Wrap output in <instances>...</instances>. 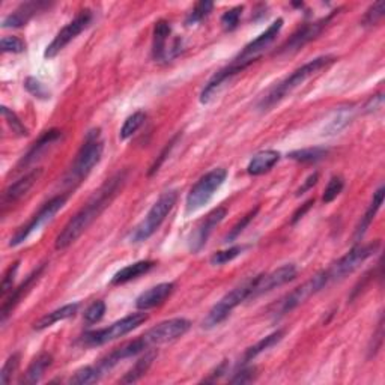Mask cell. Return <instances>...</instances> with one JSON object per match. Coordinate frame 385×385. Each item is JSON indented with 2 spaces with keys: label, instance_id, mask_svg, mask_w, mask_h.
<instances>
[{
  "label": "cell",
  "instance_id": "obj_1",
  "mask_svg": "<svg viewBox=\"0 0 385 385\" xmlns=\"http://www.w3.org/2000/svg\"><path fill=\"white\" fill-rule=\"evenodd\" d=\"M127 176H128L127 170L117 172L116 175L107 179L106 183L98 188V191H95V194L92 196L89 202L69 220L67 226L58 235L56 242H54L56 250L68 248L89 229V226L95 222L101 214H103L104 209L110 207V203H112L116 196L119 194L122 187L125 185V183H127Z\"/></svg>",
  "mask_w": 385,
  "mask_h": 385
},
{
  "label": "cell",
  "instance_id": "obj_2",
  "mask_svg": "<svg viewBox=\"0 0 385 385\" xmlns=\"http://www.w3.org/2000/svg\"><path fill=\"white\" fill-rule=\"evenodd\" d=\"M283 23H285L283 19H277L272 25H270V27L266 29L265 32H262L257 38H255L253 41L248 43L229 65L220 69L218 73H215V75L212 77L207 83L205 88H203L200 93V103L208 104L209 101L217 95L218 91L222 89L233 75L242 73L247 67H250L253 62L261 58L262 53L268 49V47L274 43V39H276L277 35L280 34Z\"/></svg>",
  "mask_w": 385,
  "mask_h": 385
},
{
  "label": "cell",
  "instance_id": "obj_3",
  "mask_svg": "<svg viewBox=\"0 0 385 385\" xmlns=\"http://www.w3.org/2000/svg\"><path fill=\"white\" fill-rule=\"evenodd\" d=\"M334 62L336 58L327 54V56H319L307 62V64L303 65L301 68L295 69L292 74L286 77L285 80L279 82L276 86H272V88L266 92L261 100H259L257 110L259 112H268V110H271L274 106H277L283 98H286L289 93H292L296 88H300L304 82H307L310 77L316 75L322 69H325L331 64H334Z\"/></svg>",
  "mask_w": 385,
  "mask_h": 385
},
{
  "label": "cell",
  "instance_id": "obj_4",
  "mask_svg": "<svg viewBox=\"0 0 385 385\" xmlns=\"http://www.w3.org/2000/svg\"><path fill=\"white\" fill-rule=\"evenodd\" d=\"M103 151L104 141L101 139V131L98 128L91 130L88 135H86L80 151L75 155L73 166L67 172L64 178V185L74 188L80 184L84 178H88L92 169L100 163L101 156H103Z\"/></svg>",
  "mask_w": 385,
  "mask_h": 385
},
{
  "label": "cell",
  "instance_id": "obj_5",
  "mask_svg": "<svg viewBox=\"0 0 385 385\" xmlns=\"http://www.w3.org/2000/svg\"><path fill=\"white\" fill-rule=\"evenodd\" d=\"M178 200V191L176 190H167L164 191L159 200H156L152 208L149 209L146 217L135 227V231L130 235V241L139 244V242H145L152 235L160 229L164 220L170 214V211L174 209Z\"/></svg>",
  "mask_w": 385,
  "mask_h": 385
},
{
  "label": "cell",
  "instance_id": "obj_6",
  "mask_svg": "<svg viewBox=\"0 0 385 385\" xmlns=\"http://www.w3.org/2000/svg\"><path fill=\"white\" fill-rule=\"evenodd\" d=\"M146 320H148V315L143 310L131 313V315L115 322V324H112L107 328H101V329H97V331L86 333L84 336H82L80 345L84 348L101 347V345H106L108 342L119 339V337L127 336L128 333L132 331V329H136L141 324H145Z\"/></svg>",
  "mask_w": 385,
  "mask_h": 385
},
{
  "label": "cell",
  "instance_id": "obj_7",
  "mask_svg": "<svg viewBox=\"0 0 385 385\" xmlns=\"http://www.w3.org/2000/svg\"><path fill=\"white\" fill-rule=\"evenodd\" d=\"M226 178H227V170L223 167L212 169L207 175H203L187 194V200H185L187 214H193V212L208 205L211 199L214 198V194L220 190V187L224 184Z\"/></svg>",
  "mask_w": 385,
  "mask_h": 385
},
{
  "label": "cell",
  "instance_id": "obj_8",
  "mask_svg": "<svg viewBox=\"0 0 385 385\" xmlns=\"http://www.w3.org/2000/svg\"><path fill=\"white\" fill-rule=\"evenodd\" d=\"M381 247V241L376 240L373 242H369L364 246L353 247L347 255L340 257L339 261L329 266L327 271V276L329 279V283L343 280L345 277L351 276L352 272H355L361 265H363L367 259H371L376 251Z\"/></svg>",
  "mask_w": 385,
  "mask_h": 385
},
{
  "label": "cell",
  "instance_id": "obj_9",
  "mask_svg": "<svg viewBox=\"0 0 385 385\" xmlns=\"http://www.w3.org/2000/svg\"><path fill=\"white\" fill-rule=\"evenodd\" d=\"M251 285H253V279L246 280L244 283H241L240 286L232 289L231 292H227L222 300H220L214 307L208 312L207 318L202 322V327L211 329L222 324V322H224L227 318H229L235 307H238L241 303L248 300L251 292Z\"/></svg>",
  "mask_w": 385,
  "mask_h": 385
},
{
  "label": "cell",
  "instance_id": "obj_10",
  "mask_svg": "<svg viewBox=\"0 0 385 385\" xmlns=\"http://www.w3.org/2000/svg\"><path fill=\"white\" fill-rule=\"evenodd\" d=\"M67 196L65 194H59L56 198H53L51 200H49L47 203H44L43 208L39 209L36 214L29 220L27 224L21 226L20 229L14 233V237L10 241V247H19L21 246L23 242H26L35 232H39L43 227L50 223L51 220L54 218V215L65 207L67 203Z\"/></svg>",
  "mask_w": 385,
  "mask_h": 385
},
{
  "label": "cell",
  "instance_id": "obj_11",
  "mask_svg": "<svg viewBox=\"0 0 385 385\" xmlns=\"http://www.w3.org/2000/svg\"><path fill=\"white\" fill-rule=\"evenodd\" d=\"M329 285V279L327 276V271H320L316 276H313L310 280L303 283L301 286L294 289L292 292L288 294L285 298H281L280 303L276 305V312L274 315L283 316L286 313L292 312L298 305H301L304 301H307L309 298L320 292L322 289H325Z\"/></svg>",
  "mask_w": 385,
  "mask_h": 385
},
{
  "label": "cell",
  "instance_id": "obj_12",
  "mask_svg": "<svg viewBox=\"0 0 385 385\" xmlns=\"http://www.w3.org/2000/svg\"><path fill=\"white\" fill-rule=\"evenodd\" d=\"M92 19L93 15L91 10H83L80 11V14H77V17L73 21H69L68 25L62 29L56 36H54L53 41L47 45V49L44 51V58L53 59L54 56H58V54L64 50L71 41H74L83 30L88 29Z\"/></svg>",
  "mask_w": 385,
  "mask_h": 385
},
{
  "label": "cell",
  "instance_id": "obj_13",
  "mask_svg": "<svg viewBox=\"0 0 385 385\" xmlns=\"http://www.w3.org/2000/svg\"><path fill=\"white\" fill-rule=\"evenodd\" d=\"M296 266L294 264H286L271 272L253 277V285H251L248 300H256L257 296L268 294L280 286L288 285L289 281H292L296 277Z\"/></svg>",
  "mask_w": 385,
  "mask_h": 385
},
{
  "label": "cell",
  "instance_id": "obj_14",
  "mask_svg": "<svg viewBox=\"0 0 385 385\" xmlns=\"http://www.w3.org/2000/svg\"><path fill=\"white\" fill-rule=\"evenodd\" d=\"M191 327V322L185 318H174L164 320L161 324L155 325L143 334V339L148 347H155V345H164L178 340L183 337Z\"/></svg>",
  "mask_w": 385,
  "mask_h": 385
},
{
  "label": "cell",
  "instance_id": "obj_15",
  "mask_svg": "<svg viewBox=\"0 0 385 385\" xmlns=\"http://www.w3.org/2000/svg\"><path fill=\"white\" fill-rule=\"evenodd\" d=\"M336 14H337V11H334L333 14H329L328 17H325V19H320V20L313 21V23H307V25H304L303 27L298 29L296 32L280 47V50L277 51V54H292L300 49H303L305 44H309L310 41H313V39L318 38L322 34V30H324L328 26V23L333 20Z\"/></svg>",
  "mask_w": 385,
  "mask_h": 385
},
{
  "label": "cell",
  "instance_id": "obj_16",
  "mask_svg": "<svg viewBox=\"0 0 385 385\" xmlns=\"http://www.w3.org/2000/svg\"><path fill=\"white\" fill-rule=\"evenodd\" d=\"M226 214H227V209L224 207H218L214 211H211L205 217V220H202L199 226L196 227L194 232L191 233L190 240H188V248H190L191 253H199V251L205 247L209 235L220 223L223 222Z\"/></svg>",
  "mask_w": 385,
  "mask_h": 385
},
{
  "label": "cell",
  "instance_id": "obj_17",
  "mask_svg": "<svg viewBox=\"0 0 385 385\" xmlns=\"http://www.w3.org/2000/svg\"><path fill=\"white\" fill-rule=\"evenodd\" d=\"M148 348H149L148 343L145 342L143 336H141V337H139V339H135V340H131L128 343H124L122 347L113 349L112 352L108 353V355H106L104 358H101L97 366L101 371V373L104 375L106 372L112 371V369L116 364H119L121 361L136 357V355H139V353H143Z\"/></svg>",
  "mask_w": 385,
  "mask_h": 385
},
{
  "label": "cell",
  "instance_id": "obj_18",
  "mask_svg": "<svg viewBox=\"0 0 385 385\" xmlns=\"http://www.w3.org/2000/svg\"><path fill=\"white\" fill-rule=\"evenodd\" d=\"M50 6H51V3L43 2V0H32V2L21 3L12 14L6 15V17L3 19L2 26L5 29H17V27L26 26L36 14L44 12L45 10H49Z\"/></svg>",
  "mask_w": 385,
  "mask_h": 385
},
{
  "label": "cell",
  "instance_id": "obj_19",
  "mask_svg": "<svg viewBox=\"0 0 385 385\" xmlns=\"http://www.w3.org/2000/svg\"><path fill=\"white\" fill-rule=\"evenodd\" d=\"M45 266H47V264H41V265H39L38 268H35L32 272L29 274V276L26 277V280L23 281L17 289H14V290H12L11 296L8 298V300L3 303L2 309H0V322H2V324H5L6 319L10 318L12 310L15 309V305H17V304L23 300V296H25V295L29 292V290L34 288L35 283H36L39 279H41L43 272H44V270H45Z\"/></svg>",
  "mask_w": 385,
  "mask_h": 385
},
{
  "label": "cell",
  "instance_id": "obj_20",
  "mask_svg": "<svg viewBox=\"0 0 385 385\" xmlns=\"http://www.w3.org/2000/svg\"><path fill=\"white\" fill-rule=\"evenodd\" d=\"M41 174H43L41 169H34L32 172H29V174H26L25 176L20 178L19 180H15L14 184L8 187L2 196V207L3 208L11 207L14 203H17L20 199L25 198L30 188L36 184V180L39 179V176H41Z\"/></svg>",
  "mask_w": 385,
  "mask_h": 385
},
{
  "label": "cell",
  "instance_id": "obj_21",
  "mask_svg": "<svg viewBox=\"0 0 385 385\" xmlns=\"http://www.w3.org/2000/svg\"><path fill=\"white\" fill-rule=\"evenodd\" d=\"M175 290V283H160L151 289H148L146 292L140 294L136 300V307L139 310H149L154 309L156 305L163 304L167 298L174 294Z\"/></svg>",
  "mask_w": 385,
  "mask_h": 385
},
{
  "label": "cell",
  "instance_id": "obj_22",
  "mask_svg": "<svg viewBox=\"0 0 385 385\" xmlns=\"http://www.w3.org/2000/svg\"><path fill=\"white\" fill-rule=\"evenodd\" d=\"M62 137V131L59 130H49V131H45L44 135L39 137L38 141H35L34 146L29 149V152L23 156V159L20 160L19 163V166L17 169H25L27 166H30V164L35 163L39 156H41L47 149H49L53 143H56V141Z\"/></svg>",
  "mask_w": 385,
  "mask_h": 385
},
{
  "label": "cell",
  "instance_id": "obj_23",
  "mask_svg": "<svg viewBox=\"0 0 385 385\" xmlns=\"http://www.w3.org/2000/svg\"><path fill=\"white\" fill-rule=\"evenodd\" d=\"M172 27L166 20H159L154 27V41H152V58L156 62L167 60V39L170 36Z\"/></svg>",
  "mask_w": 385,
  "mask_h": 385
},
{
  "label": "cell",
  "instance_id": "obj_24",
  "mask_svg": "<svg viewBox=\"0 0 385 385\" xmlns=\"http://www.w3.org/2000/svg\"><path fill=\"white\" fill-rule=\"evenodd\" d=\"M384 193H385V188L384 185H381L378 190H376L373 193V198H372V202H371V205H369L367 211H366V214L361 217L360 220V223L357 226V229H355V235H353V240L355 241H360V240H363V237L366 235L367 229L371 227L372 222L375 220L376 214H378V211L381 209L382 207V203H384Z\"/></svg>",
  "mask_w": 385,
  "mask_h": 385
},
{
  "label": "cell",
  "instance_id": "obj_25",
  "mask_svg": "<svg viewBox=\"0 0 385 385\" xmlns=\"http://www.w3.org/2000/svg\"><path fill=\"white\" fill-rule=\"evenodd\" d=\"M280 152L272 151V149H268V151H262L257 152L253 159L250 160L248 166H247V172L248 175L251 176H261L266 172H270L276 164L280 161Z\"/></svg>",
  "mask_w": 385,
  "mask_h": 385
},
{
  "label": "cell",
  "instance_id": "obj_26",
  "mask_svg": "<svg viewBox=\"0 0 385 385\" xmlns=\"http://www.w3.org/2000/svg\"><path fill=\"white\" fill-rule=\"evenodd\" d=\"M155 266L154 261H139L131 265H127L125 268L117 271L113 279H112V285L117 286V285H124V283H128L131 280H136L143 274L149 272Z\"/></svg>",
  "mask_w": 385,
  "mask_h": 385
},
{
  "label": "cell",
  "instance_id": "obj_27",
  "mask_svg": "<svg viewBox=\"0 0 385 385\" xmlns=\"http://www.w3.org/2000/svg\"><path fill=\"white\" fill-rule=\"evenodd\" d=\"M53 363V357L50 353L43 352L39 353V355L30 363V366L27 367L26 373L23 375L21 378V384H27V385H34L36 382H39L43 380V376L45 375L47 369H49Z\"/></svg>",
  "mask_w": 385,
  "mask_h": 385
},
{
  "label": "cell",
  "instance_id": "obj_28",
  "mask_svg": "<svg viewBox=\"0 0 385 385\" xmlns=\"http://www.w3.org/2000/svg\"><path fill=\"white\" fill-rule=\"evenodd\" d=\"M78 307H80V304L78 303H71V304L64 305V307L47 313V315H44L38 322H35L34 328L36 329V331H41V329L53 327L54 324H58V322H60V320L73 318L77 313Z\"/></svg>",
  "mask_w": 385,
  "mask_h": 385
},
{
  "label": "cell",
  "instance_id": "obj_29",
  "mask_svg": "<svg viewBox=\"0 0 385 385\" xmlns=\"http://www.w3.org/2000/svg\"><path fill=\"white\" fill-rule=\"evenodd\" d=\"M159 355V352L156 351H145L143 355H141L137 361L136 364L132 366L130 371L125 373L124 378L121 380L122 384H132V382H137L140 378H143V376L148 373L149 369L154 364V361Z\"/></svg>",
  "mask_w": 385,
  "mask_h": 385
},
{
  "label": "cell",
  "instance_id": "obj_30",
  "mask_svg": "<svg viewBox=\"0 0 385 385\" xmlns=\"http://www.w3.org/2000/svg\"><path fill=\"white\" fill-rule=\"evenodd\" d=\"M283 336H285V331H283V329H279V331L264 337L262 340H259L256 345H253V347H250V348L246 351L244 357H242V361H241L242 366L247 364L248 361L255 360L257 355H261L262 352L268 351V349L272 348V347H276V345L283 339Z\"/></svg>",
  "mask_w": 385,
  "mask_h": 385
},
{
  "label": "cell",
  "instance_id": "obj_31",
  "mask_svg": "<svg viewBox=\"0 0 385 385\" xmlns=\"http://www.w3.org/2000/svg\"><path fill=\"white\" fill-rule=\"evenodd\" d=\"M352 117H353V108L351 106L339 107L333 113V116L329 117V122L327 124L324 135H336V132H340L351 124Z\"/></svg>",
  "mask_w": 385,
  "mask_h": 385
},
{
  "label": "cell",
  "instance_id": "obj_32",
  "mask_svg": "<svg viewBox=\"0 0 385 385\" xmlns=\"http://www.w3.org/2000/svg\"><path fill=\"white\" fill-rule=\"evenodd\" d=\"M328 154V149L325 148H305V149H296L288 154V159L298 161V163H316L322 159H325Z\"/></svg>",
  "mask_w": 385,
  "mask_h": 385
},
{
  "label": "cell",
  "instance_id": "obj_33",
  "mask_svg": "<svg viewBox=\"0 0 385 385\" xmlns=\"http://www.w3.org/2000/svg\"><path fill=\"white\" fill-rule=\"evenodd\" d=\"M101 376H103V373H101L98 366H86L71 376L69 384H74V385L95 384L97 381H100Z\"/></svg>",
  "mask_w": 385,
  "mask_h": 385
},
{
  "label": "cell",
  "instance_id": "obj_34",
  "mask_svg": "<svg viewBox=\"0 0 385 385\" xmlns=\"http://www.w3.org/2000/svg\"><path fill=\"white\" fill-rule=\"evenodd\" d=\"M145 121H146V113L140 112V110L136 113H132L131 116H128L127 121L124 122L121 132H119L121 140L130 139L132 135H135V132H137V130L145 124Z\"/></svg>",
  "mask_w": 385,
  "mask_h": 385
},
{
  "label": "cell",
  "instance_id": "obj_35",
  "mask_svg": "<svg viewBox=\"0 0 385 385\" xmlns=\"http://www.w3.org/2000/svg\"><path fill=\"white\" fill-rule=\"evenodd\" d=\"M212 8H214V3L209 2V0H202V2L196 3L191 12L187 15L185 25L194 26V25H198V23H202L212 12Z\"/></svg>",
  "mask_w": 385,
  "mask_h": 385
},
{
  "label": "cell",
  "instance_id": "obj_36",
  "mask_svg": "<svg viewBox=\"0 0 385 385\" xmlns=\"http://www.w3.org/2000/svg\"><path fill=\"white\" fill-rule=\"evenodd\" d=\"M0 112H2L3 119L6 121L8 125H10L12 132H15V135L20 136V137L29 136V130L25 127V124L20 121V117L15 115L12 110H10L6 106H2V107H0Z\"/></svg>",
  "mask_w": 385,
  "mask_h": 385
},
{
  "label": "cell",
  "instance_id": "obj_37",
  "mask_svg": "<svg viewBox=\"0 0 385 385\" xmlns=\"http://www.w3.org/2000/svg\"><path fill=\"white\" fill-rule=\"evenodd\" d=\"M385 12V3L384 2H376L373 3L369 10L366 11V14L361 19V26L369 27V26H375L382 20Z\"/></svg>",
  "mask_w": 385,
  "mask_h": 385
},
{
  "label": "cell",
  "instance_id": "obj_38",
  "mask_svg": "<svg viewBox=\"0 0 385 385\" xmlns=\"http://www.w3.org/2000/svg\"><path fill=\"white\" fill-rule=\"evenodd\" d=\"M343 188H345V179L339 175L333 176L328 180V185L325 187L324 196H322V202L331 203L334 199H337V196L343 191Z\"/></svg>",
  "mask_w": 385,
  "mask_h": 385
},
{
  "label": "cell",
  "instance_id": "obj_39",
  "mask_svg": "<svg viewBox=\"0 0 385 385\" xmlns=\"http://www.w3.org/2000/svg\"><path fill=\"white\" fill-rule=\"evenodd\" d=\"M244 250H246L244 246H233V247L227 248V250L217 251V253H214V255L211 256L209 262H211L212 265H224V264H227V262L233 261L235 257H238Z\"/></svg>",
  "mask_w": 385,
  "mask_h": 385
},
{
  "label": "cell",
  "instance_id": "obj_40",
  "mask_svg": "<svg viewBox=\"0 0 385 385\" xmlns=\"http://www.w3.org/2000/svg\"><path fill=\"white\" fill-rule=\"evenodd\" d=\"M242 11H244V6H235V8H231V10H227L224 14H223V17H222V26L223 29L226 30V32H232V30H235L240 25V19H241V15H242Z\"/></svg>",
  "mask_w": 385,
  "mask_h": 385
},
{
  "label": "cell",
  "instance_id": "obj_41",
  "mask_svg": "<svg viewBox=\"0 0 385 385\" xmlns=\"http://www.w3.org/2000/svg\"><path fill=\"white\" fill-rule=\"evenodd\" d=\"M257 211H259V207H256L255 209H251V211L248 212V214H247V215H244V217H242V218L240 220V222H238L237 224H235V226L232 227V229H231V232L226 235L224 242H233L235 240H237V238L240 237V235H241L242 232H244V229H246V227H247V226L250 224V222H251V220H253V218L256 217Z\"/></svg>",
  "mask_w": 385,
  "mask_h": 385
},
{
  "label": "cell",
  "instance_id": "obj_42",
  "mask_svg": "<svg viewBox=\"0 0 385 385\" xmlns=\"http://www.w3.org/2000/svg\"><path fill=\"white\" fill-rule=\"evenodd\" d=\"M25 88L26 91L30 93V95H34L35 98L39 100H50V91L47 89V86L44 83H41L35 77H27L26 82H25Z\"/></svg>",
  "mask_w": 385,
  "mask_h": 385
},
{
  "label": "cell",
  "instance_id": "obj_43",
  "mask_svg": "<svg viewBox=\"0 0 385 385\" xmlns=\"http://www.w3.org/2000/svg\"><path fill=\"white\" fill-rule=\"evenodd\" d=\"M104 313H106V303L104 301H93L88 309L84 312V320L86 324H97L101 319L104 318Z\"/></svg>",
  "mask_w": 385,
  "mask_h": 385
},
{
  "label": "cell",
  "instance_id": "obj_44",
  "mask_svg": "<svg viewBox=\"0 0 385 385\" xmlns=\"http://www.w3.org/2000/svg\"><path fill=\"white\" fill-rule=\"evenodd\" d=\"M19 366H20V353L15 352L5 361V364L2 367V372H0V382H2V384L10 382L12 376H14V373L17 372Z\"/></svg>",
  "mask_w": 385,
  "mask_h": 385
},
{
  "label": "cell",
  "instance_id": "obj_45",
  "mask_svg": "<svg viewBox=\"0 0 385 385\" xmlns=\"http://www.w3.org/2000/svg\"><path fill=\"white\" fill-rule=\"evenodd\" d=\"M0 49L3 53H23L26 50V43L19 36H3L0 41Z\"/></svg>",
  "mask_w": 385,
  "mask_h": 385
},
{
  "label": "cell",
  "instance_id": "obj_46",
  "mask_svg": "<svg viewBox=\"0 0 385 385\" xmlns=\"http://www.w3.org/2000/svg\"><path fill=\"white\" fill-rule=\"evenodd\" d=\"M19 268H20V262H14L5 272V276L2 279V285H0V295L2 296H5L12 289L14 280H15V276H17Z\"/></svg>",
  "mask_w": 385,
  "mask_h": 385
},
{
  "label": "cell",
  "instance_id": "obj_47",
  "mask_svg": "<svg viewBox=\"0 0 385 385\" xmlns=\"http://www.w3.org/2000/svg\"><path fill=\"white\" fill-rule=\"evenodd\" d=\"M179 137H180V132H179V135H176L174 139H172V140L169 141V143L166 145V148L163 149L161 154H160L159 156H156L155 163H154L152 166H151V170H149V176H152L154 174H156V172H159V169L161 167V164H163L164 161H166V159L169 156V154L172 152V149L175 148V145H176V141H178V139H179Z\"/></svg>",
  "mask_w": 385,
  "mask_h": 385
},
{
  "label": "cell",
  "instance_id": "obj_48",
  "mask_svg": "<svg viewBox=\"0 0 385 385\" xmlns=\"http://www.w3.org/2000/svg\"><path fill=\"white\" fill-rule=\"evenodd\" d=\"M256 378V367H244L241 369L240 372L235 373L233 378L231 380V384H248L251 381H255Z\"/></svg>",
  "mask_w": 385,
  "mask_h": 385
},
{
  "label": "cell",
  "instance_id": "obj_49",
  "mask_svg": "<svg viewBox=\"0 0 385 385\" xmlns=\"http://www.w3.org/2000/svg\"><path fill=\"white\" fill-rule=\"evenodd\" d=\"M318 180H319V174H318V172H315V174L309 175L307 178H305L303 185L296 190V196H301V194H304V193L310 191L312 188L318 184Z\"/></svg>",
  "mask_w": 385,
  "mask_h": 385
},
{
  "label": "cell",
  "instance_id": "obj_50",
  "mask_svg": "<svg viewBox=\"0 0 385 385\" xmlns=\"http://www.w3.org/2000/svg\"><path fill=\"white\" fill-rule=\"evenodd\" d=\"M382 103H384L382 93H378V95L372 97V98L369 100L367 103L364 104V107H363L364 113H373V112H376V110H380V108L382 107Z\"/></svg>",
  "mask_w": 385,
  "mask_h": 385
},
{
  "label": "cell",
  "instance_id": "obj_51",
  "mask_svg": "<svg viewBox=\"0 0 385 385\" xmlns=\"http://www.w3.org/2000/svg\"><path fill=\"white\" fill-rule=\"evenodd\" d=\"M313 205H315V199H310L304 203V205H301L300 208H298L295 212H294V215H292V224H295L296 222H300V220L305 215V212H307Z\"/></svg>",
  "mask_w": 385,
  "mask_h": 385
},
{
  "label": "cell",
  "instance_id": "obj_52",
  "mask_svg": "<svg viewBox=\"0 0 385 385\" xmlns=\"http://www.w3.org/2000/svg\"><path fill=\"white\" fill-rule=\"evenodd\" d=\"M227 367H229V363H227V361H223V363L217 367V371L211 373L212 375L211 378L205 380V382H214V381L220 380V376H223L227 372Z\"/></svg>",
  "mask_w": 385,
  "mask_h": 385
}]
</instances>
